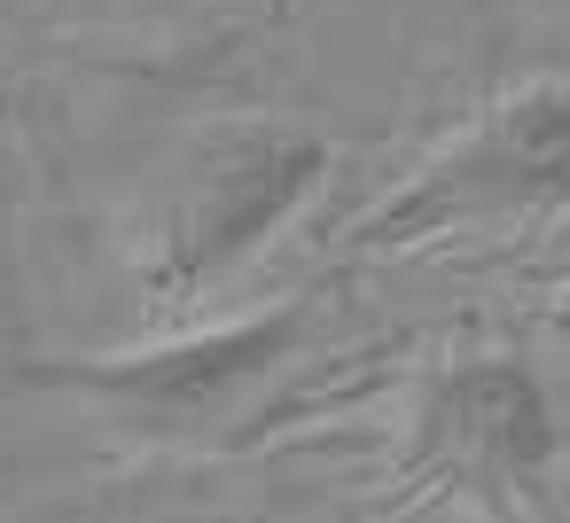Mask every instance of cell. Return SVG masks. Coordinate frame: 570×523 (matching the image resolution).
<instances>
[{
	"instance_id": "6da1fadb",
	"label": "cell",
	"mask_w": 570,
	"mask_h": 523,
	"mask_svg": "<svg viewBox=\"0 0 570 523\" xmlns=\"http://www.w3.org/2000/svg\"><path fill=\"white\" fill-rule=\"evenodd\" d=\"M570 211V79H531L453 126L399 188H383L352 227V258H399L445 235H492Z\"/></svg>"
},
{
	"instance_id": "7a4b0ae2",
	"label": "cell",
	"mask_w": 570,
	"mask_h": 523,
	"mask_svg": "<svg viewBox=\"0 0 570 523\" xmlns=\"http://www.w3.org/2000/svg\"><path fill=\"white\" fill-rule=\"evenodd\" d=\"M313 328H321V305L313 297H282V305H258V313H235V320H212V328H180V336L141 344V352L32 359V367H17V383L24 391H56V398L102 414L126 437L204 445L227 422H243V406L282 367L305 359Z\"/></svg>"
},
{
	"instance_id": "3957f363",
	"label": "cell",
	"mask_w": 570,
	"mask_h": 523,
	"mask_svg": "<svg viewBox=\"0 0 570 523\" xmlns=\"http://www.w3.org/2000/svg\"><path fill=\"white\" fill-rule=\"evenodd\" d=\"M328 141L305 126H227L204 141L188 180L173 188L157 243L141 258V289L165 313L219 297L328 180Z\"/></svg>"
},
{
	"instance_id": "277c9868",
	"label": "cell",
	"mask_w": 570,
	"mask_h": 523,
	"mask_svg": "<svg viewBox=\"0 0 570 523\" xmlns=\"http://www.w3.org/2000/svg\"><path fill=\"white\" fill-rule=\"evenodd\" d=\"M562 414L547 383L508 352L445 359L406 398V445L399 476L422 500H469V507H515L539 500L562 461Z\"/></svg>"
},
{
	"instance_id": "5b68a950",
	"label": "cell",
	"mask_w": 570,
	"mask_h": 523,
	"mask_svg": "<svg viewBox=\"0 0 570 523\" xmlns=\"http://www.w3.org/2000/svg\"><path fill=\"white\" fill-rule=\"evenodd\" d=\"M539 320H547L554 336H570V266H562V274L539 289Z\"/></svg>"
}]
</instances>
